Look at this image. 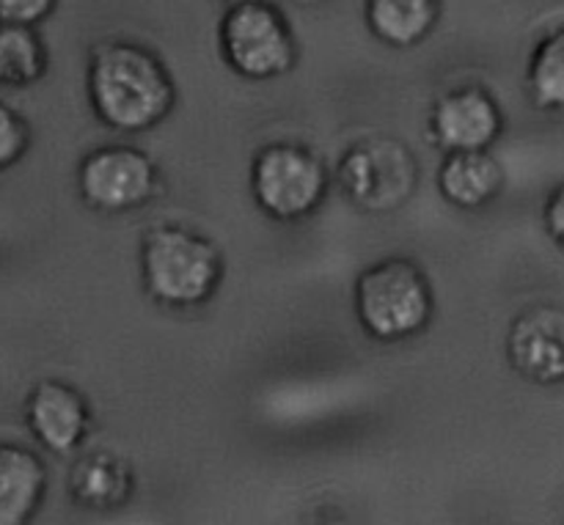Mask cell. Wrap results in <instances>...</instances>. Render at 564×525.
<instances>
[{"mask_svg": "<svg viewBox=\"0 0 564 525\" xmlns=\"http://www.w3.org/2000/svg\"><path fill=\"white\" fill-rule=\"evenodd\" d=\"M88 99L102 124L141 132L171 113L176 88L152 50L132 42H105L88 64Z\"/></svg>", "mask_w": 564, "mask_h": 525, "instance_id": "1", "label": "cell"}, {"mask_svg": "<svg viewBox=\"0 0 564 525\" xmlns=\"http://www.w3.org/2000/svg\"><path fill=\"white\" fill-rule=\"evenodd\" d=\"M224 256L218 245L185 226L165 223L141 245V281L152 300L169 308H193L218 292Z\"/></svg>", "mask_w": 564, "mask_h": 525, "instance_id": "2", "label": "cell"}, {"mask_svg": "<svg viewBox=\"0 0 564 525\" xmlns=\"http://www.w3.org/2000/svg\"><path fill=\"white\" fill-rule=\"evenodd\" d=\"M433 311V286L413 259H383L358 275L356 314L372 339H411L427 328Z\"/></svg>", "mask_w": 564, "mask_h": 525, "instance_id": "3", "label": "cell"}, {"mask_svg": "<svg viewBox=\"0 0 564 525\" xmlns=\"http://www.w3.org/2000/svg\"><path fill=\"white\" fill-rule=\"evenodd\" d=\"M336 179L352 207L364 212H394L416 193L419 163L397 138L369 135L347 149Z\"/></svg>", "mask_w": 564, "mask_h": 525, "instance_id": "4", "label": "cell"}, {"mask_svg": "<svg viewBox=\"0 0 564 525\" xmlns=\"http://www.w3.org/2000/svg\"><path fill=\"white\" fill-rule=\"evenodd\" d=\"M251 193L270 218L301 220L325 201L328 168L301 143H268L253 154Z\"/></svg>", "mask_w": 564, "mask_h": 525, "instance_id": "5", "label": "cell"}, {"mask_svg": "<svg viewBox=\"0 0 564 525\" xmlns=\"http://www.w3.org/2000/svg\"><path fill=\"white\" fill-rule=\"evenodd\" d=\"M220 50L226 64L248 80L279 77L297 61L290 22L264 0L231 6L220 22Z\"/></svg>", "mask_w": 564, "mask_h": 525, "instance_id": "6", "label": "cell"}, {"mask_svg": "<svg viewBox=\"0 0 564 525\" xmlns=\"http://www.w3.org/2000/svg\"><path fill=\"white\" fill-rule=\"evenodd\" d=\"M154 160L135 146H99L77 165V190L99 212H130L158 196Z\"/></svg>", "mask_w": 564, "mask_h": 525, "instance_id": "7", "label": "cell"}, {"mask_svg": "<svg viewBox=\"0 0 564 525\" xmlns=\"http://www.w3.org/2000/svg\"><path fill=\"white\" fill-rule=\"evenodd\" d=\"M505 130V116L490 91L460 86L438 97L430 110V138L444 152H479L494 146Z\"/></svg>", "mask_w": 564, "mask_h": 525, "instance_id": "8", "label": "cell"}, {"mask_svg": "<svg viewBox=\"0 0 564 525\" xmlns=\"http://www.w3.org/2000/svg\"><path fill=\"white\" fill-rule=\"evenodd\" d=\"M507 358L532 383H564V308L543 303L518 314L507 336Z\"/></svg>", "mask_w": 564, "mask_h": 525, "instance_id": "9", "label": "cell"}, {"mask_svg": "<svg viewBox=\"0 0 564 525\" xmlns=\"http://www.w3.org/2000/svg\"><path fill=\"white\" fill-rule=\"evenodd\" d=\"M25 422L33 438L53 455H72L80 449L91 427L86 396L58 380H44L25 402Z\"/></svg>", "mask_w": 564, "mask_h": 525, "instance_id": "10", "label": "cell"}, {"mask_svg": "<svg viewBox=\"0 0 564 525\" xmlns=\"http://www.w3.org/2000/svg\"><path fill=\"white\" fill-rule=\"evenodd\" d=\"M47 493V468L31 449L0 440V525L31 521Z\"/></svg>", "mask_w": 564, "mask_h": 525, "instance_id": "11", "label": "cell"}, {"mask_svg": "<svg viewBox=\"0 0 564 525\" xmlns=\"http://www.w3.org/2000/svg\"><path fill=\"white\" fill-rule=\"evenodd\" d=\"M441 196L460 209H479L494 201L505 187V168L490 157L488 149L479 152H446L438 171Z\"/></svg>", "mask_w": 564, "mask_h": 525, "instance_id": "12", "label": "cell"}, {"mask_svg": "<svg viewBox=\"0 0 564 525\" xmlns=\"http://www.w3.org/2000/svg\"><path fill=\"white\" fill-rule=\"evenodd\" d=\"M367 25L391 47H413L435 31L441 0H367Z\"/></svg>", "mask_w": 564, "mask_h": 525, "instance_id": "13", "label": "cell"}, {"mask_svg": "<svg viewBox=\"0 0 564 525\" xmlns=\"http://www.w3.org/2000/svg\"><path fill=\"white\" fill-rule=\"evenodd\" d=\"M69 488L72 499L86 510H116L132 493L130 466L108 451H94L77 462Z\"/></svg>", "mask_w": 564, "mask_h": 525, "instance_id": "14", "label": "cell"}, {"mask_svg": "<svg viewBox=\"0 0 564 525\" xmlns=\"http://www.w3.org/2000/svg\"><path fill=\"white\" fill-rule=\"evenodd\" d=\"M47 69L42 39L28 25H0V86H31Z\"/></svg>", "mask_w": 564, "mask_h": 525, "instance_id": "15", "label": "cell"}, {"mask_svg": "<svg viewBox=\"0 0 564 525\" xmlns=\"http://www.w3.org/2000/svg\"><path fill=\"white\" fill-rule=\"evenodd\" d=\"M527 88L534 108L564 110V28L549 33L534 47L527 72Z\"/></svg>", "mask_w": 564, "mask_h": 525, "instance_id": "16", "label": "cell"}, {"mask_svg": "<svg viewBox=\"0 0 564 525\" xmlns=\"http://www.w3.org/2000/svg\"><path fill=\"white\" fill-rule=\"evenodd\" d=\"M28 143H31V130L25 119L0 102V171L11 168L25 154Z\"/></svg>", "mask_w": 564, "mask_h": 525, "instance_id": "17", "label": "cell"}, {"mask_svg": "<svg viewBox=\"0 0 564 525\" xmlns=\"http://www.w3.org/2000/svg\"><path fill=\"white\" fill-rule=\"evenodd\" d=\"M55 9V0H0V25H39Z\"/></svg>", "mask_w": 564, "mask_h": 525, "instance_id": "18", "label": "cell"}, {"mask_svg": "<svg viewBox=\"0 0 564 525\" xmlns=\"http://www.w3.org/2000/svg\"><path fill=\"white\" fill-rule=\"evenodd\" d=\"M545 229L564 248V185L556 187L545 204Z\"/></svg>", "mask_w": 564, "mask_h": 525, "instance_id": "19", "label": "cell"}, {"mask_svg": "<svg viewBox=\"0 0 564 525\" xmlns=\"http://www.w3.org/2000/svg\"><path fill=\"white\" fill-rule=\"evenodd\" d=\"M292 3H297V6H319V3H325V0H292Z\"/></svg>", "mask_w": 564, "mask_h": 525, "instance_id": "20", "label": "cell"}, {"mask_svg": "<svg viewBox=\"0 0 564 525\" xmlns=\"http://www.w3.org/2000/svg\"><path fill=\"white\" fill-rule=\"evenodd\" d=\"M226 3H231V6H240V3H257V0H226Z\"/></svg>", "mask_w": 564, "mask_h": 525, "instance_id": "21", "label": "cell"}]
</instances>
